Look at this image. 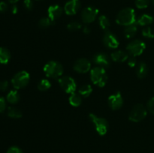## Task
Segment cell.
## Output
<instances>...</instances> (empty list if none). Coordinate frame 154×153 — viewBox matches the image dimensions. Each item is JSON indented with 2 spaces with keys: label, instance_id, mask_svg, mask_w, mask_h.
I'll list each match as a JSON object with an SVG mask.
<instances>
[{
  "label": "cell",
  "instance_id": "38",
  "mask_svg": "<svg viewBox=\"0 0 154 153\" xmlns=\"http://www.w3.org/2000/svg\"><path fill=\"white\" fill-rule=\"evenodd\" d=\"M90 28H89L88 26H85L84 27V28H83V32L84 33V34H90Z\"/></svg>",
  "mask_w": 154,
  "mask_h": 153
},
{
  "label": "cell",
  "instance_id": "26",
  "mask_svg": "<svg viewBox=\"0 0 154 153\" xmlns=\"http://www.w3.org/2000/svg\"><path fill=\"white\" fill-rule=\"evenodd\" d=\"M51 83L47 79H42V80L39 81L38 84V90L42 92H45L51 88Z\"/></svg>",
  "mask_w": 154,
  "mask_h": 153
},
{
  "label": "cell",
  "instance_id": "4",
  "mask_svg": "<svg viewBox=\"0 0 154 153\" xmlns=\"http://www.w3.org/2000/svg\"><path fill=\"white\" fill-rule=\"evenodd\" d=\"M90 119L94 124L96 130L100 136H104L107 134L108 130V122L105 118L99 117L93 113L89 115Z\"/></svg>",
  "mask_w": 154,
  "mask_h": 153
},
{
  "label": "cell",
  "instance_id": "1",
  "mask_svg": "<svg viewBox=\"0 0 154 153\" xmlns=\"http://www.w3.org/2000/svg\"><path fill=\"white\" fill-rule=\"evenodd\" d=\"M116 22L118 25L127 26L136 23V15L133 8H126L120 10L116 17Z\"/></svg>",
  "mask_w": 154,
  "mask_h": 153
},
{
  "label": "cell",
  "instance_id": "29",
  "mask_svg": "<svg viewBox=\"0 0 154 153\" xmlns=\"http://www.w3.org/2000/svg\"><path fill=\"white\" fill-rule=\"evenodd\" d=\"M142 35L146 38H154V32L150 27H145L142 29Z\"/></svg>",
  "mask_w": 154,
  "mask_h": 153
},
{
  "label": "cell",
  "instance_id": "18",
  "mask_svg": "<svg viewBox=\"0 0 154 153\" xmlns=\"http://www.w3.org/2000/svg\"><path fill=\"white\" fill-rule=\"evenodd\" d=\"M147 74H148V67L147 64L144 62H140L137 66L136 69V74L138 77L143 79L147 76Z\"/></svg>",
  "mask_w": 154,
  "mask_h": 153
},
{
  "label": "cell",
  "instance_id": "36",
  "mask_svg": "<svg viewBox=\"0 0 154 153\" xmlns=\"http://www.w3.org/2000/svg\"><path fill=\"white\" fill-rule=\"evenodd\" d=\"M6 109V101L4 98L0 97V112H4Z\"/></svg>",
  "mask_w": 154,
  "mask_h": 153
},
{
  "label": "cell",
  "instance_id": "6",
  "mask_svg": "<svg viewBox=\"0 0 154 153\" xmlns=\"http://www.w3.org/2000/svg\"><path fill=\"white\" fill-rule=\"evenodd\" d=\"M147 115V109L141 104L135 105L129 115V119L133 122H139L146 118Z\"/></svg>",
  "mask_w": 154,
  "mask_h": 153
},
{
  "label": "cell",
  "instance_id": "33",
  "mask_svg": "<svg viewBox=\"0 0 154 153\" xmlns=\"http://www.w3.org/2000/svg\"><path fill=\"white\" fill-rule=\"evenodd\" d=\"M127 62H128V64H129V67L134 68L136 66L137 60H136V58H135V56H129V58H128Z\"/></svg>",
  "mask_w": 154,
  "mask_h": 153
},
{
  "label": "cell",
  "instance_id": "25",
  "mask_svg": "<svg viewBox=\"0 0 154 153\" xmlns=\"http://www.w3.org/2000/svg\"><path fill=\"white\" fill-rule=\"evenodd\" d=\"M8 116L13 118H20L22 117V112L19 109L13 106H10L8 109Z\"/></svg>",
  "mask_w": 154,
  "mask_h": 153
},
{
  "label": "cell",
  "instance_id": "30",
  "mask_svg": "<svg viewBox=\"0 0 154 153\" xmlns=\"http://www.w3.org/2000/svg\"><path fill=\"white\" fill-rule=\"evenodd\" d=\"M150 0H135V6L139 9H144L148 7Z\"/></svg>",
  "mask_w": 154,
  "mask_h": 153
},
{
  "label": "cell",
  "instance_id": "9",
  "mask_svg": "<svg viewBox=\"0 0 154 153\" xmlns=\"http://www.w3.org/2000/svg\"><path fill=\"white\" fill-rule=\"evenodd\" d=\"M99 14V10L96 8L87 7L81 12V20L86 24L92 23L96 19V16Z\"/></svg>",
  "mask_w": 154,
  "mask_h": 153
},
{
  "label": "cell",
  "instance_id": "23",
  "mask_svg": "<svg viewBox=\"0 0 154 153\" xmlns=\"http://www.w3.org/2000/svg\"><path fill=\"white\" fill-rule=\"evenodd\" d=\"M92 92H93V88L90 84H85L82 86L78 90V93L84 98L89 97L92 94Z\"/></svg>",
  "mask_w": 154,
  "mask_h": 153
},
{
  "label": "cell",
  "instance_id": "7",
  "mask_svg": "<svg viewBox=\"0 0 154 153\" xmlns=\"http://www.w3.org/2000/svg\"><path fill=\"white\" fill-rule=\"evenodd\" d=\"M146 48V44L144 42L141 40H135L129 42L126 46V51L129 55L132 56H138L144 52Z\"/></svg>",
  "mask_w": 154,
  "mask_h": 153
},
{
  "label": "cell",
  "instance_id": "11",
  "mask_svg": "<svg viewBox=\"0 0 154 153\" xmlns=\"http://www.w3.org/2000/svg\"><path fill=\"white\" fill-rule=\"evenodd\" d=\"M108 105L113 110L120 109L123 105V98L120 92L112 94L108 97Z\"/></svg>",
  "mask_w": 154,
  "mask_h": 153
},
{
  "label": "cell",
  "instance_id": "16",
  "mask_svg": "<svg viewBox=\"0 0 154 153\" xmlns=\"http://www.w3.org/2000/svg\"><path fill=\"white\" fill-rule=\"evenodd\" d=\"M111 58L115 62H124L127 61L129 53L123 50H117L111 53Z\"/></svg>",
  "mask_w": 154,
  "mask_h": 153
},
{
  "label": "cell",
  "instance_id": "2",
  "mask_svg": "<svg viewBox=\"0 0 154 153\" xmlns=\"http://www.w3.org/2000/svg\"><path fill=\"white\" fill-rule=\"evenodd\" d=\"M90 79L93 84L99 87L105 86L108 80V75L105 68L96 66L90 70Z\"/></svg>",
  "mask_w": 154,
  "mask_h": 153
},
{
  "label": "cell",
  "instance_id": "35",
  "mask_svg": "<svg viewBox=\"0 0 154 153\" xmlns=\"http://www.w3.org/2000/svg\"><path fill=\"white\" fill-rule=\"evenodd\" d=\"M8 88V81H0V91H6Z\"/></svg>",
  "mask_w": 154,
  "mask_h": 153
},
{
  "label": "cell",
  "instance_id": "24",
  "mask_svg": "<svg viewBox=\"0 0 154 153\" xmlns=\"http://www.w3.org/2000/svg\"><path fill=\"white\" fill-rule=\"evenodd\" d=\"M99 26H100L101 28H102V29L105 30V31H107V30L109 28L110 26H111V22H110L109 19H108L105 15H101V16H99Z\"/></svg>",
  "mask_w": 154,
  "mask_h": 153
},
{
  "label": "cell",
  "instance_id": "39",
  "mask_svg": "<svg viewBox=\"0 0 154 153\" xmlns=\"http://www.w3.org/2000/svg\"><path fill=\"white\" fill-rule=\"evenodd\" d=\"M11 12L13 14H17L18 12V8H17V5H15V4H14L13 6H12L11 7Z\"/></svg>",
  "mask_w": 154,
  "mask_h": 153
},
{
  "label": "cell",
  "instance_id": "8",
  "mask_svg": "<svg viewBox=\"0 0 154 153\" xmlns=\"http://www.w3.org/2000/svg\"><path fill=\"white\" fill-rule=\"evenodd\" d=\"M60 87L68 94L75 93L77 88V84L75 80L69 76H64L58 80Z\"/></svg>",
  "mask_w": 154,
  "mask_h": 153
},
{
  "label": "cell",
  "instance_id": "13",
  "mask_svg": "<svg viewBox=\"0 0 154 153\" xmlns=\"http://www.w3.org/2000/svg\"><path fill=\"white\" fill-rule=\"evenodd\" d=\"M81 8L80 0H69L64 6V11L67 15H75Z\"/></svg>",
  "mask_w": 154,
  "mask_h": 153
},
{
  "label": "cell",
  "instance_id": "40",
  "mask_svg": "<svg viewBox=\"0 0 154 153\" xmlns=\"http://www.w3.org/2000/svg\"><path fill=\"white\" fill-rule=\"evenodd\" d=\"M8 1L10 3H11V4H15V3L17 2L19 0H8Z\"/></svg>",
  "mask_w": 154,
  "mask_h": 153
},
{
  "label": "cell",
  "instance_id": "14",
  "mask_svg": "<svg viewBox=\"0 0 154 153\" xmlns=\"http://www.w3.org/2000/svg\"><path fill=\"white\" fill-rule=\"evenodd\" d=\"M63 13V9L62 8L61 6L58 5V4H53V5L50 6L48 9V17L54 22L62 16Z\"/></svg>",
  "mask_w": 154,
  "mask_h": 153
},
{
  "label": "cell",
  "instance_id": "21",
  "mask_svg": "<svg viewBox=\"0 0 154 153\" xmlns=\"http://www.w3.org/2000/svg\"><path fill=\"white\" fill-rule=\"evenodd\" d=\"M11 58L10 51L5 47H0V63L7 64Z\"/></svg>",
  "mask_w": 154,
  "mask_h": 153
},
{
  "label": "cell",
  "instance_id": "28",
  "mask_svg": "<svg viewBox=\"0 0 154 153\" xmlns=\"http://www.w3.org/2000/svg\"><path fill=\"white\" fill-rule=\"evenodd\" d=\"M82 28V25L79 22L77 21H73V22H69L67 25V28L71 32H75L81 29Z\"/></svg>",
  "mask_w": 154,
  "mask_h": 153
},
{
  "label": "cell",
  "instance_id": "34",
  "mask_svg": "<svg viewBox=\"0 0 154 153\" xmlns=\"http://www.w3.org/2000/svg\"><path fill=\"white\" fill-rule=\"evenodd\" d=\"M7 153H23V151L19 148V147L12 146L8 148V150L7 151Z\"/></svg>",
  "mask_w": 154,
  "mask_h": 153
},
{
  "label": "cell",
  "instance_id": "31",
  "mask_svg": "<svg viewBox=\"0 0 154 153\" xmlns=\"http://www.w3.org/2000/svg\"><path fill=\"white\" fill-rule=\"evenodd\" d=\"M147 109L149 112H151L152 114L154 115V97L151 98L148 100L147 104Z\"/></svg>",
  "mask_w": 154,
  "mask_h": 153
},
{
  "label": "cell",
  "instance_id": "5",
  "mask_svg": "<svg viewBox=\"0 0 154 153\" xmlns=\"http://www.w3.org/2000/svg\"><path fill=\"white\" fill-rule=\"evenodd\" d=\"M29 74L26 70H21L13 76L11 80V83L14 88H15L16 89H20V88L26 86L29 82Z\"/></svg>",
  "mask_w": 154,
  "mask_h": 153
},
{
  "label": "cell",
  "instance_id": "32",
  "mask_svg": "<svg viewBox=\"0 0 154 153\" xmlns=\"http://www.w3.org/2000/svg\"><path fill=\"white\" fill-rule=\"evenodd\" d=\"M23 4L25 8L28 10H32L34 7V3H33L32 0H24Z\"/></svg>",
  "mask_w": 154,
  "mask_h": 153
},
{
  "label": "cell",
  "instance_id": "37",
  "mask_svg": "<svg viewBox=\"0 0 154 153\" xmlns=\"http://www.w3.org/2000/svg\"><path fill=\"white\" fill-rule=\"evenodd\" d=\"M8 4L5 2H0V12L3 13L8 10Z\"/></svg>",
  "mask_w": 154,
  "mask_h": 153
},
{
  "label": "cell",
  "instance_id": "19",
  "mask_svg": "<svg viewBox=\"0 0 154 153\" xmlns=\"http://www.w3.org/2000/svg\"><path fill=\"white\" fill-rule=\"evenodd\" d=\"M137 32H138L137 24H132V25L126 26V28L124 29V35L127 39H131L135 37Z\"/></svg>",
  "mask_w": 154,
  "mask_h": 153
},
{
  "label": "cell",
  "instance_id": "22",
  "mask_svg": "<svg viewBox=\"0 0 154 153\" xmlns=\"http://www.w3.org/2000/svg\"><path fill=\"white\" fill-rule=\"evenodd\" d=\"M6 100L11 104H15L20 100V94L17 90H11L8 92L6 97Z\"/></svg>",
  "mask_w": 154,
  "mask_h": 153
},
{
  "label": "cell",
  "instance_id": "41",
  "mask_svg": "<svg viewBox=\"0 0 154 153\" xmlns=\"http://www.w3.org/2000/svg\"><path fill=\"white\" fill-rule=\"evenodd\" d=\"M151 1H152V2H153V4H154V0H151Z\"/></svg>",
  "mask_w": 154,
  "mask_h": 153
},
{
  "label": "cell",
  "instance_id": "12",
  "mask_svg": "<svg viewBox=\"0 0 154 153\" xmlns=\"http://www.w3.org/2000/svg\"><path fill=\"white\" fill-rule=\"evenodd\" d=\"M103 43L107 47L111 48V49H116L118 47L120 44L117 36L108 30L105 31V34H104Z\"/></svg>",
  "mask_w": 154,
  "mask_h": 153
},
{
  "label": "cell",
  "instance_id": "17",
  "mask_svg": "<svg viewBox=\"0 0 154 153\" xmlns=\"http://www.w3.org/2000/svg\"><path fill=\"white\" fill-rule=\"evenodd\" d=\"M153 17L150 15L144 14L141 15L139 18L136 20V24L141 26H146L150 25L153 22Z\"/></svg>",
  "mask_w": 154,
  "mask_h": 153
},
{
  "label": "cell",
  "instance_id": "3",
  "mask_svg": "<svg viewBox=\"0 0 154 153\" xmlns=\"http://www.w3.org/2000/svg\"><path fill=\"white\" fill-rule=\"evenodd\" d=\"M44 72L48 77L58 78L63 74V67L57 61H50L44 66Z\"/></svg>",
  "mask_w": 154,
  "mask_h": 153
},
{
  "label": "cell",
  "instance_id": "20",
  "mask_svg": "<svg viewBox=\"0 0 154 153\" xmlns=\"http://www.w3.org/2000/svg\"><path fill=\"white\" fill-rule=\"evenodd\" d=\"M69 104L73 106H79L82 104V96L79 93H72L69 96Z\"/></svg>",
  "mask_w": 154,
  "mask_h": 153
},
{
  "label": "cell",
  "instance_id": "10",
  "mask_svg": "<svg viewBox=\"0 0 154 153\" xmlns=\"http://www.w3.org/2000/svg\"><path fill=\"white\" fill-rule=\"evenodd\" d=\"M73 68L78 73H87L91 70V62L86 58H79L74 63Z\"/></svg>",
  "mask_w": 154,
  "mask_h": 153
},
{
  "label": "cell",
  "instance_id": "27",
  "mask_svg": "<svg viewBox=\"0 0 154 153\" xmlns=\"http://www.w3.org/2000/svg\"><path fill=\"white\" fill-rule=\"evenodd\" d=\"M53 23L54 22H52L49 17H43L39 20L38 26L42 28H46L51 26Z\"/></svg>",
  "mask_w": 154,
  "mask_h": 153
},
{
  "label": "cell",
  "instance_id": "15",
  "mask_svg": "<svg viewBox=\"0 0 154 153\" xmlns=\"http://www.w3.org/2000/svg\"><path fill=\"white\" fill-rule=\"evenodd\" d=\"M93 62L102 68H107L110 65L109 57L104 52H98L93 57Z\"/></svg>",
  "mask_w": 154,
  "mask_h": 153
}]
</instances>
